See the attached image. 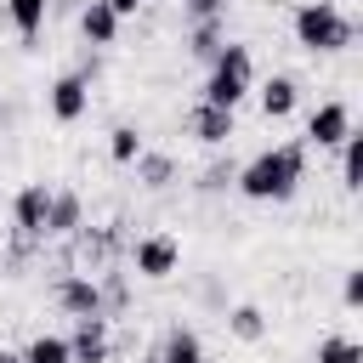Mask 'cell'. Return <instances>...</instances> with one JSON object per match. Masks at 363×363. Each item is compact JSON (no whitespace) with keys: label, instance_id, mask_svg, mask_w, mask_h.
Instances as JSON below:
<instances>
[{"label":"cell","instance_id":"cell-1","mask_svg":"<svg viewBox=\"0 0 363 363\" xmlns=\"http://www.w3.org/2000/svg\"><path fill=\"white\" fill-rule=\"evenodd\" d=\"M301 182H306V142H278V147L255 153L250 164H238V176H233V187L255 204H284V199H295Z\"/></svg>","mask_w":363,"mask_h":363},{"label":"cell","instance_id":"cell-2","mask_svg":"<svg viewBox=\"0 0 363 363\" xmlns=\"http://www.w3.org/2000/svg\"><path fill=\"white\" fill-rule=\"evenodd\" d=\"M357 40V23L335 6V0H301L295 6V45L312 51V57H329V51H346Z\"/></svg>","mask_w":363,"mask_h":363},{"label":"cell","instance_id":"cell-3","mask_svg":"<svg viewBox=\"0 0 363 363\" xmlns=\"http://www.w3.org/2000/svg\"><path fill=\"white\" fill-rule=\"evenodd\" d=\"M250 85H255V57H250V45H221V51L210 57V79H204V96H199V102L233 113V108L250 96Z\"/></svg>","mask_w":363,"mask_h":363},{"label":"cell","instance_id":"cell-4","mask_svg":"<svg viewBox=\"0 0 363 363\" xmlns=\"http://www.w3.org/2000/svg\"><path fill=\"white\" fill-rule=\"evenodd\" d=\"M45 210H51V187L45 182H28L11 199V233H17V244H45Z\"/></svg>","mask_w":363,"mask_h":363},{"label":"cell","instance_id":"cell-5","mask_svg":"<svg viewBox=\"0 0 363 363\" xmlns=\"http://www.w3.org/2000/svg\"><path fill=\"white\" fill-rule=\"evenodd\" d=\"M51 295H57V306H62L74 323H79V318H102V284H96L91 272H62Z\"/></svg>","mask_w":363,"mask_h":363},{"label":"cell","instance_id":"cell-6","mask_svg":"<svg viewBox=\"0 0 363 363\" xmlns=\"http://www.w3.org/2000/svg\"><path fill=\"white\" fill-rule=\"evenodd\" d=\"M352 136V108L335 96V102H318L312 113H306V142L312 147H340Z\"/></svg>","mask_w":363,"mask_h":363},{"label":"cell","instance_id":"cell-7","mask_svg":"<svg viewBox=\"0 0 363 363\" xmlns=\"http://www.w3.org/2000/svg\"><path fill=\"white\" fill-rule=\"evenodd\" d=\"M176 261H182V244H176L170 233H147V238H136V250H130V267H136L142 278H170Z\"/></svg>","mask_w":363,"mask_h":363},{"label":"cell","instance_id":"cell-8","mask_svg":"<svg viewBox=\"0 0 363 363\" xmlns=\"http://www.w3.org/2000/svg\"><path fill=\"white\" fill-rule=\"evenodd\" d=\"M85 108H91V85H85L79 74H57V79H51V119H57V125H74Z\"/></svg>","mask_w":363,"mask_h":363},{"label":"cell","instance_id":"cell-9","mask_svg":"<svg viewBox=\"0 0 363 363\" xmlns=\"http://www.w3.org/2000/svg\"><path fill=\"white\" fill-rule=\"evenodd\" d=\"M108 318H79L74 335H68V357L74 363H108Z\"/></svg>","mask_w":363,"mask_h":363},{"label":"cell","instance_id":"cell-10","mask_svg":"<svg viewBox=\"0 0 363 363\" xmlns=\"http://www.w3.org/2000/svg\"><path fill=\"white\" fill-rule=\"evenodd\" d=\"M187 136H199L204 147H221V142H233V113L199 102V108H187Z\"/></svg>","mask_w":363,"mask_h":363},{"label":"cell","instance_id":"cell-11","mask_svg":"<svg viewBox=\"0 0 363 363\" xmlns=\"http://www.w3.org/2000/svg\"><path fill=\"white\" fill-rule=\"evenodd\" d=\"M85 227V204H79V193H51V210H45V238H74Z\"/></svg>","mask_w":363,"mask_h":363},{"label":"cell","instance_id":"cell-12","mask_svg":"<svg viewBox=\"0 0 363 363\" xmlns=\"http://www.w3.org/2000/svg\"><path fill=\"white\" fill-rule=\"evenodd\" d=\"M74 17H79V34H85L91 45H113V40H119V17H113L108 0H85Z\"/></svg>","mask_w":363,"mask_h":363},{"label":"cell","instance_id":"cell-13","mask_svg":"<svg viewBox=\"0 0 363 363\" xmlns=\"http://www.w3.org/2000/svg\"><path fill=\"white\" fill-rule=\"evenodd\" d=\"M295 102H301V85H295L289 74H272V79L261 85V113H267V119H289Z\"/></svg>","mask_w":363,"mask_h":363},{"label":"cell","instance_id":"cell-14","mask_svg":"<svg viewBox=\"0 0 363 363\" xmlns=\"http://www.w3.org/2000/svg\"><path fill=\"white\" fill-rule=\"evenodd\" d=\"M159 363H204V340H199L187 323H176V329L164 335V346H159Z\"/></svg>","mask_w":363,"mask_h":363},{"label":"cell","instance_id":"cell-15","mask_svg":"<svg viewBox=\"0 0 363 363\" xmlns=\"http://www.w3.org/2000/svg\"><path fill=\"white\" fill-rule=\"evenodd\" d=\"M45 11H51V0H6V17H11V28L23 40H34L45 28Z\"/></svg>","mask_w":363,"mask_h":363},{"label":"cell","instance_id":"cell-16","mask_svg":"<svg viewBox=\"0 0 363 363\" xmlns=\"http://www.w3.org/2000/svg\"><path fill=\"white\" fill-rule=\"evenodd\" d=\"M136 182L153 187V193L170 187V182H176V159H170V153H136Z\"/></svg>","mask_w":363,"mask_h":363},{"label":"cell","instance_id":"cell-17","mask_svg":"<svg viewBox=\"0 0 363 363\" xmlns=\"http://www.w3.org/2000/svg\"><path fill=\"white\" fill-rule=\"evenodd\" d=\"M227 329H233L238 340H261V335H267V312H261L255 301H238V306L227 312Z\"/></svg>","mask_w":363,"mask_h":363},{"label":"cell","instance_id":"cell-18","mask_svg":"<svg viewBox=\"0 0 363 363\" xmlns=\"http://www.w3.org/2000/svg\"><path fill=\"white\" fill-rule=\"evenodd\" d=\"M340 187H346V193L363 187V136H357V130L340 142Z\"/></svg>","mask_w":363,"mask_h":363},{"label":"cell","instance_id":"cell-19","mask_svg":"<svg viewBox=\"0 0 363 363\" xmlns=\"http://www.w3.org/2000/svg\"><path fill=\"white\" fill-rule=\"evenodd\" d=\"M312 363H363V346L352 335H323L318 352H312Z\"/></svg>","mask_w":363,"mask_h":363},{"label":"cell","instance_id":"cell-20","mask_svg":"<svg viewBox=\"0 0 363 363\" xmlns=\"http://www.w3.org/2000/svg\"><path fill=\"white\" fill-rule=\"evenodd\" d=\"M136 153H142V130L136 125H113L108 130V159L113 164H136Z\"/></svg>","mask_w":363,"mask_h":363},{"label":"cell","instance_id":"cell-21","mask_svg":"<svg viewBox=\"0 0 363 363\" xmlns=\"http://www.w3.org/2000/svg\"><path fill=\"white\" fill-rule=\"evenodd\" d=\"M216 51H221V23H193V28H187V57L210 62Z\"/></svg>","mask_w":363,"mask_h":363},{"label":"cell","instance_id":"cell-22","mask_svg":"<svg viewBox=\"0 0 363 363\" xmlns=\"http://www.w3.org/2000/svg\"><path fill=\"white\" fill-rule=\"evenodd\" d=\"M23 363H74V357H68V340L62 335H34L28 352H23Z\"/></svg>","mask_w":363,"mask_h":363},{"label":"cell","instance_id":"cell-23","mask_svg":"<svg viewBox=\"0 0 363 363\" xmlns=\"http://www.w3.org/2000/svg\"><path fill=\"white\" fill-rule=\"evenodd\" d=\"M233 176H238V170H233V159H227V164L216 159V164H204V176H199L193 187H199V193H227V187H233Z\"/></svg>","mask_w":363,"mask_h":363},{"label":"cell","instance_id":"cell-24","mask_svg":"<svg viewBox=\"0 0 363 363\" xmlns=\"http://www.w3.org/2000/svg\"><path fill=\"white\" fill-rule=\"evenodd\" d=\"M182 17L187 23H221L227 17V0H182Z\"/></svg>","mask_w":363,"mask_h":363},{"label":"cell","instance_id":"cell-25","mask_svg":"<svg viewBox=\"0 0 363 363\" xmlns=\"http://www.w3.org/2000/svg\"><path fill=\"white\" fill-rule=\"evenodd\" d=\"M340 301H346V306H363V267H346V284H340Z\"/></svg>","mask_w":363,"mask_h":363},{"label":"cell","instance_id":"cell-26","mask_svg":"<svg viewBox=\"0 0 363 363\" xmlns=\"http://www.w3.org/2000/svg\"><path fill=\"white\" fill-rule=\"evenodd\" d=\"M108 6H113V17L125 23V17H136V6H142V0H108Z\"/></svg>","mask_w":363,"mask_h":363},{"label":"cell","instance_id":"cell-27","mask_svg":"<svg viewBox=\"0 0 363 363\" xmlns=\"http://www.w3.org/2000/svg\"><path fill=\"white\" fill-rule=\"evenodd\" d=\"M0 363H23V352H6V346H0Z\"/></svg>","mask_w":363,"mask_h":363},{"label":"cell","instance_id":"cell-28","mask_svg":"<svg viewBox=\"0 0 363 363\" xmlns=\"http://www.w3.org/2000/svg\"><path fill=\"white\" fill-rule=\"evenodd\" d=\"M136 363H159V352H147V357H136Z\"/></svg>","mask_w":363,"mask_h":363}]
</instances>
